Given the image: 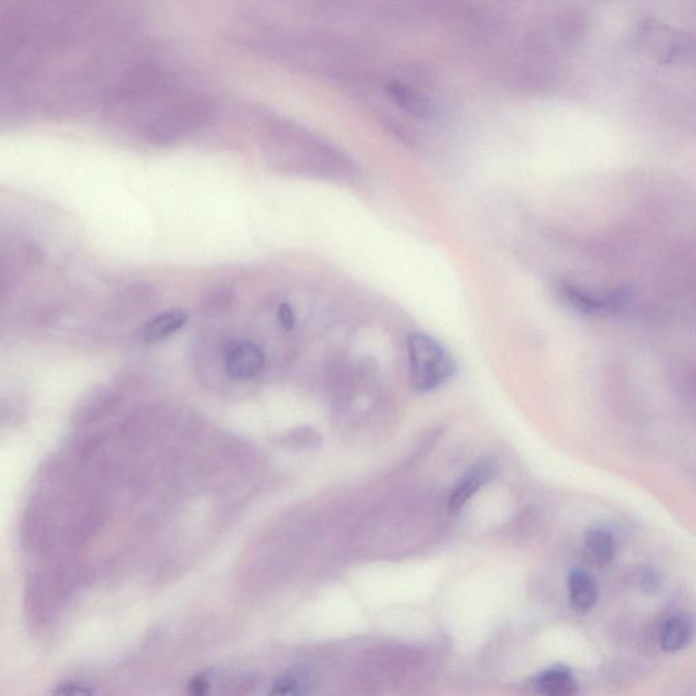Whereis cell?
<instances>
[{
  "mask_svg": "<svg viewBox=\"0 0 696 696\" xmlns=\"http://www.w3.org/2000/svg\"><path fill=\"white\" fill-rule=\"evenodd\" d=\"M407 354L410 384L415 391H435L456 374L452 355L441 343L423 332L408 336Z\"/></svg>",
  "mask_w": 696,
  "mask_h": 696,
  "instance_id": "obj_1",
  "label": "cell"
},
{
  "mask_svg": "<svg viewBox=\"0 0 696 696\" xmlns=\"http://www.w3.org/2000/svg\"><path fill=\"white\" fill-rule=\"evenodd\" d=\"M211 105L207 98L189 94L168 105L154 119L146 121L142 128L147 142L172 143L179 141L188 132L198 130L208 120Z\"/></svg>",
  "mask_w": 696,
  "mask_h": 696,
  "instance_id": "obj_2",
  "label": "cell"
},
{
  "mask_svg": "<svg viewBox=\"0 0 696 696\" xmlns=\"http://www.w3.org/2000/svg\"><path fill=\"white\" fill-rule=\"evenodd\" d=\"M497 472V461L493 459L476 461V463L461 476L459 482L453 487V490L450 491L448 502L449 512L457 513L459 510L463 509L483 487H486L487 484L497 476Z\"/></svg>",
  "mask_w": 696,
  "mask_h": 696,
  "instance_id": "obj_3",
  "label": "cell"
},
{
  "mask_svg": "<svg viewBox=\"0 0 696 696\" xmlns=\"http://www.w3.org/2000/svg\"><path fill=\"white\" fill-rule=\"evenodd\" d=\"M266 365L263 351L251 342H238L226 353V370L236 380H251L263 372Z\"/></svg>",
  "mask_w": 696,
  "mask_h": 696,
  "instance_id": "obj_4",
  "label": "cell"
},
{
  "mask_svg": "<svg viewBox=\"0 0 696 696\" xmlns=\"http://www.w3.org/2000/svg\"><path fill=\"white\" fill-rule=\"evenodd\" d=\"M569 596L574 609L578 612H588L599 600V586L595 578L586 571L574 570L569 576Z\"/></svg>",
  "mask_w": 696,
  "mask_h": 696,
  "instance_id": "obj_5",
  "label": "cell"
},
{
  "mask_svg": "<svg viewBox=\"0 0 696 696\" xmlns=\"http://www.w3.org/2000/svg\"><path fill=\"white\" fill-rule=\"evenodd\" d=\"M694 635V626L686 615H673L667 619L660 631L661 648L668 653L680 652L686 648Z\"/></svg>",
  "mask_w": 696,
  "mask_h": 696,
  "instance_id": "obj_6",
  "label": "cell"
},
{
  "mask_svg": "<svg viewBox=\"0 0 696 696\" xmlns=\"http://www.w3.org/2000/svg\"><path fill=\"white\" fill-rule=\"evenodd\" d=\"M117 406H119V396L112 391L101 389L87 397L85 403L79 407L77 422L81 425H92L115 411Z\"/></svg>",
  "mask_w": 696,
  "mask_h": 696,
  "instance_id": "obj_7",
  "label": "cell"
},
{
  "mask_svg": "<svg viewBox=\"0 0 696 696\" xmlns=\"http://www.w3.org/2000/svg\"><path fill=\"white\" fill-rule=\"evenodd\" d=\"M187 321L188 315L183 310H168L146 324L142 331V338L147 343L161 342L183 328Z\"/></svg>",
  "mask_w": 696,
  "mask_h": 696,
  "instance_id": "obj_8",
  "label": "cell"
},
{
  "mask_svg": "<svg viewBox=\"0 0 696 696\" xmlns=\"http://www.w3.org/2000/svg\"><path fill=\"white\" fill-rule=\"evenodd\" d=\"M562 301L581 315H604V297H597L581 287L563 283L559 286Z\"/></svg>",
  "mask_w": 696,
  "mask_h": 696,
  "instance_id": "obj_9",
  "label": "cell"
},
{
  "mask_svg": "<svg viewBox=\"0 0 696 696\" xmlns=\"http://www.w3.org/2000/svg\"><path fill=\"white\" fill-rule=\"evenodd\" d=\"M643 36L646 44L652 45L654 54L661 58H673L686 48L679 34L664 25H649L643 30Z\"/></svg>",
  "mask_w": 696,
  "mask_h": 696,
  "instance_id": "obj_10",
  "label": "cell"
},
{
  "mask_svg": "<svg viewBox=\"0 0 696 696\" xmlns=\"http://www.w3.org/2000/svg\"><path fill=\"white\" fill-rule=\"evenodd\" d=\"M537 688L544 696H574L578 691L577 680L563 668H552L537 677Z\"/></svg>",
  "mask_w": 696,
  "mask_h": 696,
  "instance_id": "obj_11",
  "label": "cell"
},
{
  "mask_svg": "<svg viewBox=\"0 0 696 696\" xmlns=\"http://www.w3.org/2000/svg\"><path fill=\"white\" fill-rule=\"evenodd\" d=\"M585 546L590 556L600 565H608L614 561L618 551L614 536L607 529L600 527H592L585 532Z\"/></svg>",
  "mask_w": 696,
  "mask_h": 696,
  "instance_id": "obj_12",
  "label": "cell"
},
{
  "mask_svg": "<svg viewBox=\"0 0 696 696\" xmlns=\"http://www.w3.org/2000/svg\"><path fill=\"white\" fill-rule=\"evenodd\" d=\"M388 92L400 107L414 113L416 116H430L431 111H433L425 98L419 97L418 94L411 92L410 89L400 85V83H391L388 87Z\"/></svg>",
  "mask_w": 696,
  "mask_h": 696,
  "instance_id": "obj_13",
  "label": "cell"
},
{
  "mask_svg": "<svg viewBox=\"0 0 696 696\" xmlns=\"http://www.w3.org/2000/svg\"><path fill=\"white\" fill-rule=\"evenodd\" d=\"M305 690V676L297 672H287L276 677L266 696H302Z\"/></svg>",
  "mask_w": 696,
  "mask_h": 696,
  "instance_id": "obj_14",
  "label": "cell"
},
{
  "mask_svg": "<svg viewBox=\"0 0 696 696\" xmlns=\"http://www.w3.org/2000/svg\"><path fill=\"white\" fill-rule=\"evenodd\" d=\"M52 696H94V692L87 684L71 680L56 687Z\"/></svg>",
  "mask_w": 696,
  "mask_h": 696,
  "instance_id": "obj_15",
  "label": "cell"
},
{
  "mask_svg": "<svg viewBox=\"0 0 696 696\" xmlns=\"http://www.w3.org/2000/svg\"><path fill=\"white\" fill-rule=\"evenodd\" d=\"M639 582H641L642 588L649 590V592H654L660 586L661 578L660 574L652 567H645L639 573Z\"/></svg>",
  "mask_w": 696,
  "mask_h": 696,
  "instance_id": "obj_16",
  "label": "cell"
},
{
  "mask_svg": "<svg viewBox=\"0 0 696 696\" xmlns=\"http://www.w3.org/2000/svg\"><path fill=\"white\" fill-rule=\"evenodd\" d=\"M278 320L281 323L282 328L286 331H291L295 325V315L294 310L289 304H282L279 306L278 310Z\"/></svg>",
  "mask_w": 696,
  "mask_h": 696,
  "instance_id": "obj_17",
  "label": "cell"
}]
</instances>
